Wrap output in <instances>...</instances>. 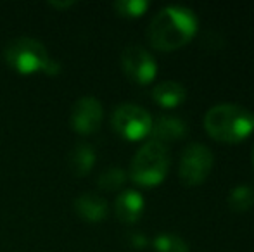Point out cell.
Wrapping results in <instances>:
<instances>
[{
    "mask_svg": "<svg viewBox=\"0 0 254 252\" xmlns=\"http://www.w3.org/2000/svg\"><path fill=\"white\" fill-rule=\"evenodd\" d=\"M207 135L225 144H239L254 130V116L237 104L213 105L204 116Z\"/></svg>",
    "mask_w": 254,
    "mask_h": 252,
    "instance_id": "obj_2",
    "label": "cell"
},
{
    "mask_svg": "<svg viewBox=\"0 0 254 252\" xmlns=\"http://www.w3.org/2000/svg\"><path fill=\"white\" fill-rule=\"evenodd\" d=\"M144 197L135 190H125L116 197L114 212L116 218L123 223H135L144 212Z\"/></svg>",
    "mask_w": 254,
    "mask_h": 252,
    "instance_id": "obj_9",
    "label": "cell"
},
{
    "mask_svg": "<svg viewBox=\"0 0 254 252\" xmlns=\"http://www.w3.org/2000/svg\"><path fill=\"white\" fill-rule=\"evenodd\" d=\"M187 133V126L182 121L180 118H175V116H161L156 121H152L151 135L152 140L161 142V144L166 145V142L180 140Z\"/></svg>",
    "mask_w": 254,
    "mask_h": 252,
    "instance_id": "obj_11",
    "label": "cell"
},
{
    "mask_svg": "<svg viewBox=\"0 0 254 252\" xmlns=\"http://www.w3.org/2000/svg\"><path fill=\"white\" fill-rule=\"evenodd\" d=\"M154 249L156 252H189V246L175 233H159L154 239Z\"/></svg>",
    "mask_w": 254,
    "mask_h": 252,
    "instance_id": "obj_15",
    "label": "cell"
},
{
    "mask_svg": "<svg viewBox=\"0 0 254 252\" xmlns=\"http://www.w3.org/2000/svg\"><path fill=\"white\" fill-rule=\"evenodd\" d=\"M253 166H254V147H253Z\"/></svg>",
    "mask_w": 254,
    "mask_h": 252,
    "instance_id": "obj_20",
    "label": "cell"
},
{
    "mask_svg": "<svg viewBox=\"0 0 254 252\" xmlns=\"http://www.w3.org/2000/svg\"><path fill=\"white\" fill-rule=\"evenodd\" d=\"M213 152L202 144H190L184 149L178 166V176L182 183L189 187L201 185L207 180L213 169Z\"/></svg>",
    "mask_w": 254,
    "mask_h": 252,
    "instance_id": "obj_5",
    "label": "cell"
},
{
    "mask_svg": "<svg viewBox=\"0 0 254 252\" xmlns=\"http://www.w3.org/2000/svg\"><path fill=\"white\" fill-rule=\"evenodd\" d=\"M69 123L71 128L80 135L97 131L102 123V104L92 95L78 99L71 107Z\"/></svg>",
    "mask_w": 254,
    "mask_h": 252,
    "instance_id": "obj_8",
    "label": "cell"
},
{
    "mask_svg": "<svg viewBox=\"0 0 254 252\" xmlns=\"http://www.w3.org/2000/svg\"><path fill=\"white\" fill-rule=\"evenodd\" d=\"M3 59H5L7 66L21 74H33L38 71L47 73L52 62V59L47 54V49L38 40L30 37L10 40L3 49Z\"/></svg>",
    "mask_w": 254,
    "mask_h": 252,
    "instance_id": "obj_4",
    "label": "cell"
},
{
    "mask_svg": "<svg viewBox=\"0 0 254 252\" xmlns=\"http://www.w3.org/2000/svg\"><path fill=\"white\" fill-rule=\"evenodd\" d=\"M69 169L74 176H87L92 171L95 164V151L90 144L87 142H80L73 147V151L69 152Z\"/></svg>",
    "mask_w": 254,
    "mask_h": 252,
    "instance_id": "obj_12",
    "label": "cell"
},
{
    "mask_svg": "<svg viewBox=\"0 0 254 252\" xmlns=\"http://www.w3.org/2000/svg\"><path fill=\"white\" fill-rule=\"evenodd\" d=\"M170 169V152L161 142L149 140L142 145L131 161L130 175L137 185L156 187L163 183Z\"/></svg>",
    "mask_w": 254,
    "mask_h": 252,
    "instance_id": "obj_3",
    "label": "cell"
},
{
    "mask_svg": "<svg viewBox=\"0 0 254 252\" xmlns=\"http://www.w3.org/2000/svg\"><path fill=\"white\" fill-rule=\"evenodd\" d=\"M74 211L78 212L81 219L88 223H101L107 216V202L106 199L97 194H81L74 201Z\"/></svg>",
    "mask_w": 254,
    "mask_h": 252,
    "instance_id": "obj_10",
    "label": "cell"
},
{
    "mask_svg": "<svg viewBox=\"0 0 254 252\" xmlns=\"http://www.w3.org/2000/svg\"><path fill=\"white\" fill-rule=\"evenodd\" d=\"M197 31V17L190 9L168 5L154 16L149 24L147 38L156 50L171 52L184 47Z\"/></svg>",
    "mask_w": 254,
    "mask_h": 252,
    "instance_id": "obj_1",
    "label": "cell"
},
{
    "mask_svg": "<svg viewBox=\"0 0 254 252\" xmlns=\"http://www.w3.org/2000/svg\"><path fill=\"white\" fill-rule=\"evenodd\" d=\"M128 242L135 249H144L147 246V239L142 233H128Z\"/></svg>",
    "mask_w": 254,
    "mask_h": 252,
    "instance_id": "obj_18",
    "label": "cell"
},
{
    "mask_svg": "<svg viewBox=\"0 0 254 252\" xmlns=\"http://www.w3.org/2000/svg\"><path fill=\"white\" fill-rule=\"evenodd\" d=\"M127 182V173L121 168H107L99 175L97 178V185L99 189L106 190V192H114L125 185Z\"/></svg>",
    "mask_w": 254,
    "mask_h": 252,
    "instance_id": "obj_16",
    "label": "cell"
},
{
    "mask_svg": "<svg viewBox=\"0 0 254 252\" xmlns=\"http://www.w3.org/2000/svg\"><path fill=\"white\" fill-rule=\"evenodd\" d=\"M121 67L128 80L137 85L151 83L157 73V64L154 57L140 45H130L121 52Z\"/></svg>",
    "mask_w": 254,
    "mask_h": 252,
    "instance_id": "obj_7",
    "label": "cell"
},
{
    "mask_svg": "<svg viewBox=\"0 0 254 252\" xmlns=\"http://www.w3.org/2000/svg\"><path fill=\"white\" fill-rule=\"evenodd\" d=\"M149 9L145 0H118L114 2V10L123 17H140Z\"/></svg>",
    "mask_w": 254,
    "mask_h": 252,
    "instance_id": "obj_17",
    "label": "cell"
},
{
    "mask_svg": "<svg viewBox=\"0 0 254 252\" xmlns=\"http://www.w3.org/2000/svg\"><path fill=\"white\" fill-rule=\"evenodd\" d=\"M74 2H66V3H61V2H51L52 7H56V9H64V7H71Z\"/></svg>",
    "mask_w": 254,
    "mask_h": 252,
    "instance_id": "obj_19",
    "label": "cell"
},
{
    "mask_svg": "<svg viewBox=\"0 0 254 252\" xmlns=\"http://www.w3.org/2000/svg\"><path fill=\"white\" fill-rule=\"evenodd\" d=\"M187 97L184 85H180L178 81H161L154 87L152 90V99L156 104H159L161 107H177Z\"/></svg>",
    "mask_w": 254,
    "mask_h": 252,
    "instance_id": "obj_13",
    "label": "cell"
},
{
    "mask_svg": "<svg viewBox=\"0 0 254 252\" xmlns=\"http://www.w3.org/2000/svg\"><path fill=\"white\" fill-rule=\"evenodd\" d=\"M111 125L123 138L137 142L151 133L152 118L144 107L135 104H121L114 109Z\"/></svg>",
    "mask_w": 254,
    "mask_h": 252,
    "instance_id": "obj_6",
    "label": "cell"
},
{
    "mask_svg": "<svg viewBox=\"0 0 254 252\" xmlns=\"http://www.w3.org/2000/svg\"><path fill=\"white\" fill-rule=\"evenodd\" d=\"M254 204V189L249 185H239L230 190L228 194V205L234 211H248Z\"/></svg>",
    "mask_w": 254,
    "mask_h": 252,
    "instance_id": "obj_14",
    "label": "cell"
}]
</instances>
